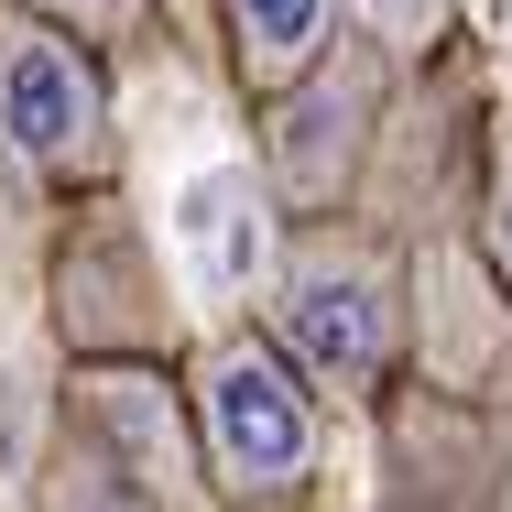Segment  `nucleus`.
Returning <instances> with one entry per match:
<instances>
[{
	"label": "nucleus",
	"instance_id": "1",
	"mask_svg": "<svg viewBox=\"0 0 512 512\" xmlns=\"http://www.w3.org/2000/svg\"><path fill=\"white\" fill-rule=\"evenodd\" d=\"M262 327L316 382V404H382L404 371V251L349 207L284 218L262 273Z\"/></svg>",
	"mask_w": 512,
	"mask_h": 512
},
{
	"label": "nucleus",
	"instance_id": "2",
	"mask_svg": "<svg viewBox=\"0 0 512 512\" xmlns=\"http://www.w3.org/2000/svg\"><path fill=\"white\" fill-rule=\"evenodd\" d=\"M44 502H207L186 371L142 349H88L55 404Z\"/></svg>",
	"mask_w": 512,
	"mask_h": 512
},
{
	"label": "nucleus",
	"instance_id": "3",
	"mask_svg": "<svg viewBox=\"0 0 512 512\" xmlns=\"http://www.w3.org/2000/svg\"><path fill=\"white\" fill-rule=\"evenodd\" d=\"M186 414H197V469L207 502H306L327 469V425H316V382L273 349L262 316H218L186 360Z\"/></svg>",
	"mask_w": 512,
	"mask_h": 512
},
{
	"label": "nucleus",
	"instance_id": "4",
	"mask_svg": "<svg viewBox=\"0 0 512 512\" xmlns=\"http://www.w3.org/2000/svg\"><path fill=\"white\" fill-rule=\"evenodd\" d=\"M120 175V99L109 44L55 11L0 0V186L22 197H88Z\"/></svg>",
	"mask_w": 512,
	"mask_h": 512
},
{
	"label": "nucleus",
	"instance_id": "5",
	"mask_svg": "<svg viewBox=\"0 0 512 512\" xmlns=\"http://www.w3.org/2000/svg\"><path fill=\"white\" fill-rule=\"evenodd\" d=\"M262 197L284 218H327L360 197L382 120H393V55L371 33H327L284 88H262Z\"/></svg>",
	"mask_w": 512,
	"mask_h": 512
},
{
	"label": "nucleus",
	"instance_id": "6",
	"mask_svg": "<svg viewBox=\"0 0 512 512\" xmlns=\"http://www.w3.org/2000/svg\"><path fill=\"white\" fill-rule=\"evenodd\" d=\"M66 240H55V338H66V360H88V349H142V360H175V338H186V316H175V273H164V251L142 240V218L88 186V197H66Z\"/></svg>",
	"mask_w": 512,
	"mask_h": 512
},
{
	"label": "nucleus",
	"instance_id": "7",
	"mask_svg": "<svg viewBox=\"0 0 512 512\" xmlns=\"http://www.w3.org/2000/svg\"><path fill=\"white\" fill-rule=\"evenodd\" d=\"M404 349L447 393H491L512 371V295L469 240H425V262H404Z\"/></svg>",
	"mask_w": 512,
	"mask_h": 512
},
{
	"label": "nucleus",
	"instance_id": "8",
	"mask_svg": "<svg viewBox=\"0 0 512 512\" xmlns=\"http://www.w3.org/2000/svg\"><path fill=\"white\" fill-rule=\"evenodd\" d=\"M218 33H229V77L262 99L338 33V0H218Z\"/></svg>",
	"mask_w": 512,
	"mask_h": 512
},
{
	"label": "nucleus",
	"instance_id": "9",
	"mask_svg": "<svg viewBox=\"0 0 512 512\" xmlns=\"http://www.w3.org/2000/svg\"><path fill=\"white\" fill-rule=\"evenodd\" d=\"M349 11V33H371L393 66H436L447 44H458V0H338Z\"/></svg>",
	"mask_w": 512,
	"mask_h": 512
},
{
	"label": "nucleus",
	"instance_id": "10",
	"mask_svg": "<svg viewBox=\"0 0 512 512\" xmlns=\"http://www.w3.org/2000/svg\"><path fill=\"white\" fill-rule=\"evenodd\" d=\"M469 251L502 273V295H512V109L491 120V153H480V240Z\"/></svg>",
	"mask_w": 512,
	"mask_h": 512
},
{
	"label": "nucleus",
	"instance_id": "11",
	"mask_svg": "<svg viewBox=\"0 0 512 512\" xmlns=\"http://www.w3.org/2000/svg\"><path fill=\"white\" fill-rule=\"evenodd\" d=\"M22 11H55V22H77L88 44H131V33L153 22V0H22Z\"/></svg>",
	"mask_w": 512,
	"mask_h": 512
}]
</instances>
